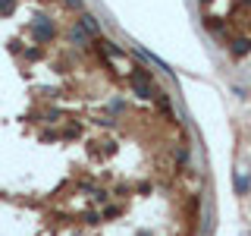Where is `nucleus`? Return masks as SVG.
I'll return each mask as SVG.
<instances>
[{
	"instance_id": "9",
	"label": "nucleus",
	"mask_w": 251,
	"mask_h": 236,
	"mask_svg": "<svg viewBox=\"0 0 251 236\" xmlns=\"http://www.w3.org/2000/svg\"><path fill=\"white\" fill-rule=\"evenodd\" d=\"M66 6H73V10H78V6H82V0H66Z\"/></svg>"
},
{
	"instance_id": "2",
	"label": "nucleus",
	"mask_w": 251,
	"mask_h": 236,
	"mask_svg": "<svg viewBox=\"0 0 251 236\" xmlns=\"http://www.w3.org/2000/svg\"><path fill=\"white\" fill-rule=\"evenodd\" d=\"M53 35H57V29H53V22L50 19H35V26H31V38H35L38 44H47V41H53Z\"/></svg>"
},
{
	"instance_id": "6",
	"label": "nucleus",
	"mask_w": 251,
	"mask_h": 236,
	"mask_svg": "<svg viewBox=\"0 0 251 236\" xmlns=\"http://www.w3.org/2000/svg\"><path fill=\"white\" fill-rule=\"evenodd\" d=\"M85 38H88V31H85L82 26H75V29H73V41L78 44V41H85Z\"/></svg>"
},
{
	"instance_id": "4",
	"label": "nucleus",
	"mask_w": 251,
	"mask_h": 236,
	"mask_svg": "<svg viewBox=\"0 0 251 236\" xmlns=\"http://www.w3.org/2000/svg\"><path fill=\"white\" fill-rule=\"evenodd\" d=\"M82 29L88 31V35H98V22H94L91 16H85V19H82Z\"/></svg>"
},
{
	"instance_id": "10",
	"label": "nucleus",
	"mask_w": 251,
	"mask_h": 236,
	"mask_svg": "<svg viewBox=\"0 0 251 236\" xmlns=\"http://www.w3.org/2000/svg\"><path fill=\"white\" fill-rule=\"evenodd\" d=\"M201 3H207V0H201Z\"/></svg>"
},
{
	"instance_id": "7",
	"label": "nucleus",
	"mask_w": 251,
	"mask_h": 236,
	"mask_svg": "<svg viewBox=\"0 0 251 236\" xmlns=\"http://www.w3.org/2000/svg\"><path fill=\"white\" fill-rule=\"evenodd\" d=\"M235 189H239V192H248V179L245 177H235Z\"/></svg>"
},
{
	"instance_id": "1",
	"label": "nucleus",
	"mask_w": 251,
	"mask_h": 236,
	"mask_svg": "<svg viewBox=\"0 0 251 236\" xmlns=\"http://www.w3.org/2000/svg\"><path fill=\"white\" fill-rule=\"evenodd\" d=\"M132 88H135V94H141V98L160 94V91L151 88V73H148V69H135V73H132Z\"/></svg>"
},
{
	"instance_id": "3",
	"label": "nucleus",
	"mask_w": 251,
	"mask_h": 236,
	"mask_svg": "<svg viewBox=\"0 0 251 236\" xmlns=\"http://www.w3.org/2000/svg\"><path fill=\"white\" fill-rule=\"evenodd\" d=\"M251 51V38H239V41H232V57H245Z\"/></svg>"
},
{
	"instance_id": "8",
	"label": "nucleus",
	"mask_w": 251,
	"mask_h": 236,
	"mask_svg": "<svg viewBox=\"0 0 251 236\" xmlns=\"http://www.w3.org/2000/svg\"><path fill=\"white\" fill-rule=\"evenodd\" d=\"M207 26L214 29V31H220V29H223V22H220V19H214V16H207Z\"/></svg>"
},
{
	"instance_id": "5",
	"label": "nucleus",
	"mask_w": 251,
	"mask_h": 236,
	"mask_svg": "<svg viewBox=\"0 0 251 236\" xmlns=\"http://www.w3.org/2000/svg\"><path fill=\"white\" fill-rule=\"evenodd\" d=\"M13 10H16V0H0V16H6Z\"/></svg>"
}]
</instances>
